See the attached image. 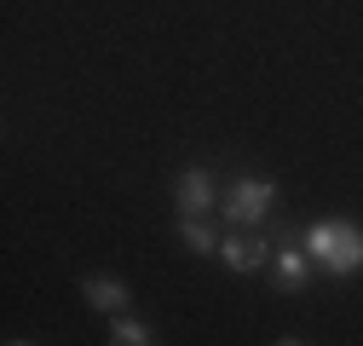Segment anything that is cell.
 <instances>
[{"mask_svg": "<svg viewBox=\"0 0 363 346\" xmlns=\"http://www.w3.org/2000/svg\"><path fill=\"white\" fill-rule=\"evenodd\" d=\"M306 254H311L323 272L352 277V272H363V231L346 225V220H323V225L306 231Z\"/></svg>", "mask_w": 363, "mask_h": 346, "instance_id": "1", "label": "cell"}, {"mask_svg": "<svg viewBox=\"0 0 363 346\" xmlns=\"http://www.w3.org/2000/svg\"><path fill=\"white\" fill-rule=\"evenodd\" d=\"M271 208H277V185L271 179H237L231 191H225V220L231 225H254Z\"/></svg>", "mask_w": 363, "mask_h": 346, "instance_id": "2", "label": "cell"}, {"mask_svg": "<svg viewBox=\"0 0 363 346\" xmlns=\"http://www.w3.org/2000/svg\"><path fill=\"white\" fill-rule=\"evenodd\" d=\"M173 202H179V220H208V213L219 208V185L208 167H185L173 185Z\"/></svg>", "mask_w": 363, "mask_h": 346, "instance_id": "3", "label": "cell"}, {"mask_svg": "<svg viewBox=\"0 0 363 346\" xmlns=\"http://www.w3.org/2000/svg\"><path fill=\"white\" fill-rule=\"evenodd\" d=\"M271 283H277L283 294H300V289L311 283V254H306V242H283L277 254H271Z\"/></svg>", "mask_w": 363, "mask_h": 346, "instance_id": "4", "label": "cell"}, {"mask_svg": "<svg viewBox=\"0 0 363 346\" xmlns=\"http://www.w3.org/2000/svg\"><path fill=\"white\" fill-rule=\"evenodd\" d=\"M271 254H277V248H265L259 237H225V248H219V260H225V266H231L237 277H248V272L271 266Z\"/></svg>", "mask_w": 363, "mask_h": 346, "instance_id": "5", "label": "cell"}, {"mask_svg": "<svg viewBox=\"0 0 363 346\" xmlns=\"http://www.w3.org/2000/svg\"><path fill=\"white\" fill-rule=\"evenodd\" d=\"M81 294L93 300L99 312H127V306H133V289H127V283H116V277H86V283H81Z\"/></svg>", "mask_w": 363, "mask_h": 346, "instance_id": "6", "label": "cell"}, {"mask_svg": "<svg viewBox=\"0 0 363 346\" xmlns=\"http://www.w3.org/2000/svg\"><path fill=\"white\" fill-rule=\"evenodd\" d=\"M179 237H185V248L191 254H219L225 242H219V231L208 225V220H179Z\"/></svg>", "mask_w": 363, "mask_h": 346, "instance_id": "7", "label": "cell"}, {"mask_svg": "<svg viewBox=\"0 0 363 346\" xmlns=\"http://www.w3.org/2000/svg\"><path fill=\"white\" fill-rule=\"evenodd\" d=\"M110 346H156V335L139 323V318H127V312H116V329H110Z\"/></svg>", "mask_w": 363, "mask_h": 346, "instance_id": "8", "label": "cell"}, {"mask_svg": "<svg viewBox=\"0 0 363 346\" xmlns=\"http://www.w3.org/2000/svg\"><path fill=\"white\" fill-rule=\"evenodd\" d=\"M277 346H306V340H300V335H283V340H277Z\"/></svg>", "mask_w": 363, "mask_h": 346, "instance_id": "9", "label": "cell"}, {"mask_svg": "<svg viewBox=\"0 0 363 346\" xmlns=\"http://www.w3.org/2000/svg\"><path fill=\"white\" fill-rule=\"evenodd\" d=\"M6 346H35V340H6Z\"/></svg>", "mask_w": 363, "mask_h": 346, "instance_id": "10", "label": "cell"}]
</instances>
